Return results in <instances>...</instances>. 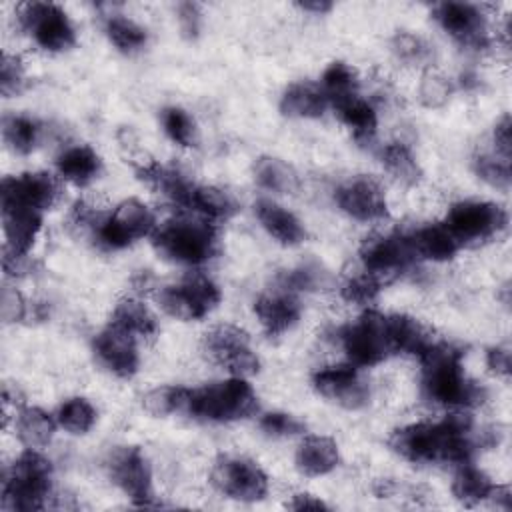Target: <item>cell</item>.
<instances>
[{"mask_svg":"<svg viewBox=\"0 0 512 512\" xmlns=\"http://www.w3.org/2000/svg\"><path fill=\"white\" fill-rule=\"evenodd\" d=\"M390 448L408 462L466 464L478 450L468 416L452 414L442 422H418L394 430Z\"/></svg>","mask_w":512,"mask_h":512,"instance_id":"6da1fadb","label":"cell"},{"mask_svg":"<svg viewBox=\"0 0 512 512\" xmlns=\"http://www.w3.org/2000/svg\"><path fill=\"white\" fill-rule=\"evenodd\" d=\"M424 396L440 406L470 408L486 398V390L462 368V352L446 342H432L420 356Z\"/></svg>","mask_w":512,"mask_h":512,"instance_id":"7a4b0ae2","label":"cell"},{"mask_svg":"<svg viewBox=\"0 0 512 512\" xmlns=\"http://www.w3.org/2000/svg\"><path fill=\"white\" fill-rule=\"evenodd\" d=\"M152 244L166 260L196 266L216 252V230L206 218L180 216L154 228Z\"/></svg>","mask_w":512,"mask_h":512,"instance_id":"3957f363","label":"cell"},{"mask_svg":"<svg viewBox=\"0 0 512 512\" xmlns=\"http://www.w3.org/2000/svg\"><path fill=\"white\" fill-rule=\"evenodd\" d=\"M52 464L34 448L22 452L4 472L2 508L12 512H34L46 506L50 494Z\"/></svg>","mask_w":512,"mask_h":512,"instance_id":"277c9868","label":"cell"},{"mask_svg":"<svg viewBox=\"0 0 512 512\" xmlns=\"http://www.w3.org/2000/svg\"><path fill=\"white\" fill-rule=\"evenodd\" d=\"M258 408L252 386L234 376L224 382H212L196 390H188L184 410L200 420L208 422H232L254 414Z\"/></svg>","mask_w":512,"mask_h":512,"instance_id":"5b68a950","label":"cell"},{"mask_svg":"<svg viewBox=\"0 0 512 512\" xmlns=\"http://www.w3.org/2000/svg\"><path fill=\"white\" fill-rule=\"evenodd\" d=\"M156 220L152 210L138 198L122 200L104 220L94 224V238L108 250H122L152 234Z\"/></svg>","mask_w":512,"mask_h":512,"instance_id":"8992f818","label":"cell"},{"mask_svg":"<svg viewBox=\"0 0 512 512\" xmlns=\"http://www.w3.org/2000/svg\"><path fill=\"white\" fill-rule=\"evenodd\" d=\"M444 224L460 246L478 244L500 234L508 224V214L494 202L464 200L450 208Z\"/></svg>","mask_w":512,"mask_h":512,"instance_id":"52a82bcc","label":"cell"},{"mask_svg":"<svg viewBox=\"0 0 512 512\" xmlns=\"http://www.w3.org/2000/svg\"><path fill=\"white\" fill-rule=\"evenodd\" d=\"M156 300L172 318L192 322L204 318L218 306L220 290L208 276L190 274L180 284L164 286Z\"/></svg>","mask_w":512,"mask_h":512,"instance_id":"ba28073f","label":"cell"},{"mask_svg":"<svg viewBox=\"0 0 512 512\" xmlns=\"http://www.w3.org/2000/svg\"><path fill=\"white\" fill-rule=\"evenodd\" d=\"M340 342L354 366H374L382 362L388 354H392L386 314L366 310L354 324L342 328Z\"/></svg>","mask_w":512,"mask_h":512,"instance_id":"9c48e42d","label":"cell"},{"mask_svg":"<svg viewBox=\"0 0 512 512\" xmlns=\"http://www.w3.org/2000/svg\"><path fill=\"white\" fill-rule=\"evenodd\" d=\"M416 254L412 250L408 234H386L366 238L360 246V264L366 274H370L380 284H388L404 270L412 266Z\"/></svg>","mask_w":512,"mask_h":512,"instance_id":"30bf717a","label":"cell"},{"mask_svg":"<svg viewBox=\"0 0 512 512\" xmlns=\"http://www.w3.org/2000/svg\"><path fill=\"white\" fill-rule=\"evenodd\" d=\"M22 28L48 52H62L74 46L76 32L68 14L52 2H30L20 10Z\"/></svg>","mask_w":512,"mask_h":512,"instance_id":"8fae6325","label":"cell"},{"mask_svg":"<svg viewBox=\"0 0 512 512\" xmlns=\"http://www.w3.org/2000/svg\"><path fill=\"white\" fill-rule=\"evenodd\" d=\"M210 480L218 492L240 502H258L268 494L266 472L248 458H218L210 472Z\"/></svg>","mask_w":512,"mask_h":512,"instance_id":"7c38bea8","label":"cell"},{"mask_svg":"<svg viewBox=\"0 0 512 512\" xmlns=\"http://www.w3.org/2000/svg\"><path fill=\"white\" fill-rule=\"evenodd\" d=\"M204 350L214 362L224 366L234 376L246 378L256 374L260 368L258 356L252 352L246 332L232 324H220L210 330L204 338Z\"/></svg>","mask_w":512,"mask_h":512,"instance_id":"4fadbf2b","label":"cell"},{"mask_svg":"<svg viewBox=\"0 0 512 512\" xmlns=\"http://www.w3.org/2000/svg\"><path fill=\"white\" fill-rule=\"evenodd\" d=\"M114 484L140 508L152 504V472L146 456L136 446H120L108 460Z\"/></svg>","mask_w":512,"mask_h":512,"instance_id":"5bb4252c","label":"cell"},{"mask_svg":"<svg viewBox=\"0 0 512 512\" xmlns=\"http://www.w3.org/2000/svg\"><path fill=\"white\" fill-rule=\"evenodd\" d=\"M434 18L462 46L472 50L488 46L486 18L478 6L468 2H440L434 6Z\"/></svg>","mask_w":512,"mask_h":512,"instance_id":"9a60e30c","label":"cell"},{"mask_svg":"<svg viewBox=\"0 0 512 512\" xmlns=\"http://www.w3.org/2000/svg\"><path fill=\"white\" fill-rule=\"evenodd\" d=\"M56 200V182L46 172L6 176L0 184V208L48 210Z\"/></svg>","mask_w":512,"mask_h":512,"instance_id":"2e32d148","label":"cell"},{"mask_svg":"<svg viewBox=\"0 0 512 512\" xmlns=\"http://www.w3.org/2000/svg\"><path fill=\"white\" fill-rule=\"evenodd\" d=\"M336 204L350 218L360 222H378L388 216L386 194L374 178L358 176L336 188Z\"/></svg>","mask_w":512,"mask_h":512,"instance_id":"e0dca14e","label":"cell"},{"mask_svg":"<svg viewBox=\"0 0 512 512\" xmlns=\"http://www.w3.org/2000/svg\"><path fill=\"white\" fill-rule=\"evenodd\" d=\"M312 384L322 396L338 402L340 406H344L348 410H358V408L366 406L368 398H370V390L360 380L358 370L352 362L324 366V368L316 370L312 376Z\"/></svg>","mask_w":512,"mask_h":512,"instance_id":"ac0fdd59","label":"cell"},{"mask_svg":"<svg viewBox=\"0 0 512 512\" xmlns=\"http://www.w3.org/2000/svg\"><path fill=\"white\" fill-rule=\"evenodd\" d=\"M94 354L98 362L118 378H132L140 364L136 336L114 324H108L96 334Z\"/></svg>","mask_w":512,"mask_h":512,"instance_id":"d6986e66","label":"cell"},{"mask_svg":"<svg viewBox=\"0 0 512 512\" xmlns=\"http://www.w3.org/2000/svg\"><path fill=\"white\" fill-rule=\"evenodd\" d=\"M2 228L6 236L4 254L14 258H26L42 226V212L30 208H0Z\"/></svg>","mask_w":512,"mask_h":512,"instance_id":"ffe728a7","label":"cell"},{"mask_svg":"<svg viewBox=\"0 0 512 512\" xmlns=\"http://www.w3.org/2000/svg\"><path fill=\"white\" fill-rule=\"evenodd\" d=\"M254 312L268 336H280L298 324L302 306L290 292H276L260 296Z\"/></svg>","mask_w":512,"mask_h":512,"instance_id":"44dd1931","label":"cell"},{"mask_svg":"<svg viewBox=\"0 0 512 512\" xmlns=\"http://www.w3.org/2000/svg\"><path fill=\"white\" fill-rule=\"evenodd\" d=\"M254 214L262 228L284 246H296L306 238L302 222L290 210L272 200H258L254 204Z\"/></svg>","mask_w":512,"mask_h":512,"instance_id":"7402d4cb","label":"cell"},{"mask_svg":"<svg viewBox=\"0 0 512 512\" xmlns=\"http://www.w3.org/2000/svg\"><path fill=\"white\" fill-rule=\"evenodd\" d=\"M386 328L392 354H410L420 358L432 344L428 330L412 316L386 314Z\"/></svg>","mask_w":512,"mask_h":512,"instance_id":"603a6c76","label":"cell"},{"mask_svg":"<svg viewBox=\"0 0 512 512\" xmlns=\"http://www.w3.org/2000/svg\"><path fill=\"white\" fill-rule=\"evenodd\" d=\"M408 238L416 258L444 262L450 260L460 250L458 240L452 236L444 222L420 226L412 234H408Z\"/></svg>","mask_w":512,"mask_h":512,"instance_id":"cb8c5ba5","label":"cell"},{"mask_svg":"<svg viewBox=\"0 0 512 512\" xmlns=\"http://www.w3.org/2000/svg\"><path fill=\"white\" fill-rule=\"evenodd\" d=\"M338 444L328 436H306L296 450V468L306 476H324L338 466Z\"/></svg>","mask_w":512,"mask_h":512,"instance_id":"d4e9b609","label":"cell"},{"mask_svg":"<svg viewBox=\"0 0 512 512\" xmlns=\"http://www.w3.org/2000/svg\"><path fill=\"white\" fill-rule=\"evenodd\" d=\"M328 98L320 86L296 82L288 86L280 98V110L292 118H320L326 112Z\"/></svg>","mask_w":512,"mask_h":512,"instance_id":"484cf974","label":"cell"},{"mask_svg":"<svg viewBox=\"0 0 512 512\" xmlns=\"http://www.w3.org/2000/svg\"><path fill=\"white\" fill-rule=\"evenodd\" d=\"M184 210H190V212L198 214L200 218L216 222V220L230 218L236 210V204L220 188L192 184V188L188 192V198H186V204H184Z\"/></svg>","mask_w":512,"mask_h":512,"instance_id":"4316f807","label":"cell"},{"mask_svg":"<svg viewBox=\"0 0 512 512\" xmlns=\"http://www.w3.org/2000/svg\"><path fill=\"white\" fill-rule=\"evenodd\" d=\"M338 118L344 126H348L356 140H372L376 134V110L370 102L360 98L358 94H352L348 98H342L332 104Z\"/></svg>","mask_w":512,"mask_h":512,"instance_id":"83f0119b","label":"cell"},{"mask_svg":"<svg viewBox=\"0 0 512 512\" xmlns=\"http://www.w3.org/2000/svg\"><path fill=\"white\" fill-rule=\"evenodd\" d=\"M56 168L64 180L76 186H86L98 176L100 158L90 146H72L58 156Z\"/></svg>","mask_w":512,"mask_h":512,"instance_id":"f1b7e54d","label":"cell"},{"mask_svg":"<svg viewBox=\"0 0 512 512\" xmlns=\"http://www.w3.org/2000/svg\"><path fill=\"white\" fill-rule=\"evenodd\" d=\"M14 428L28 448H40L52 440L56 422L38 406H20L14 418Z\"/></svg>","mask_w":512,"mask_h":512,"instance_id":"f546056e","label":"cell"},{"mask_svg":"<svg viewBox=\"0 0 512 512\" xmlns=\"http://www.w3.org/2000/svg\"><path fill=\"white\" fill-rule=\"evenodd\" d=\"M110 324L130 332L136 338H150L158 332V324L154 314L134 298H124L116 304Z\"/></svg>","mask_w":512,"mask_h":512,"instance_id":"4dcf8cb0","label":"cell"},{"mask_svg":"<svg viewBox=\"0 0 512 512\" xmlns=\"http://www.w3.org/2000/svg\"><path fill=\"white\" fill-rule=\"evenodd\" d=\"M254 178L262 188L278 194H292L298 188V174L294 168L274 156H262L256 160Z\"/></svg>","mask_w":512,"mask_h":512,"instance_id":"1f68e13d","label":"cell"},{"mask_svg":"<svg viewBox=\"0 0 512 512\" xmlns=\"http://www.w3.org/2000/svg\"><path fill=\"white\" fill-rule=\"evenodd\" d=\"M492 488L494 484L490 482V478L470 462L460 464V470L452 480L454 498L466 506H474L482 500H488Z\"/></svg>","mask_w":512,"mask_h":512,"instance_id":"d6a6232c","label":"cell"},{"mask_svg":"<svg viewBox=\"0 0 512 512\" xmlns=\"http://www.w3.org/2000/svg\"><path fill=\"white\" fill-rule=\"evenodd\" d=\"M380 158H382V164L384 168L396 178L400 180L402 184H418L420 178H422V170L414 158V154L410 152L408 146L400 144V142H392V144H386L380 152Z\"/></svg>","mask_w":512,"mask_h":512,"instance_id":"836d02e7","label":"cell"},{"mask_svg":"<svg viewBox=\"0 0 512 512\" xmlns=\"http://www.w3.org/2000/svg\"><path fill=\"white\" fill-rule=\"evenodd\" d=\"M330 274L326 268L314 262L300 264L292 270H286L280 274V286L284 292H316L324 290L330 284Z\"/></svg>","mask_w":512,"mask_h":512,"instance_id":"e575fe53","label":"cell"},{"mask_svg":"<svg viewBox=\"0 0 512 512\" xmlns=\"http://www.w3.org/2000/svg\"><path fill=\"white\" fill-rule=\"evenodd\" d=\"M104 30L108 40L124 54L138 52L146 46V38H148L146 30L126 16H120V14L110 16L104 24Z\"/></svg>","mask_w":512,"mask_h":512,"instance_id":"d590c367","label":"cell"},{"mask_svg":"<svg viewBox=\"0 0 512 512\" xmlns=\"http://www.w3.org/2000/svg\"><path fill=\"white\" fill-rule=\"evenodd\" d=\"M322 92L328 98V104H334L342 98L358 94V76L352 66L346 62H332L322 74Z\"/></svg>","mask_w":512,"mask_h":512,"instance_id":"8d00e7d4","label":"cell"},{"mask_svg":"<svg viewBox=\"0 0 512 512\" xmlns=\"http://www.w3.org/2000/svg\"><path fill=\"white\" fill-rule=\"evenodd\" d=\"M56 420L70 434H86L96 422V410L86 398L74 396L62 402Z\"/></svg>","mask_w":512,"mask_h":512,"instance_id":"74e56055","label":"cell"},{"mask_svg":"<svg viewBox=\"0 0 512 512\" xmlns=\"http://www.w3.org/2000/svg\"><path fill=\"white\" fill-rule=\"evenodd\" d=\"M188 388L182 386H158L142 396V406L152 416H168L176 410H184Z\"/></svg>","mask_w":512,"mask_h":512,"instance_id":"f35d334b","label":"cell"},{"mask_svg":"<svg viewBox=\"0 0 512 512\" xmlns=\"http://www.w3.org/2000/svg\"><path fill=\"white\" fill-rule=\"evenodd\" d=\"M4 140L16 154H28L38 142V126L26 116H6L2 124Z\"/></svg>","mask_w":512,"mask_h":512,"instance_id":"ab89813d","label":"cell"},{"mask_svg":"<svg viewBox=\"0 0 512 512\" xmlns=\"http://www.w3.org/2000/svg\"><path fill=\"white\" fill-rule=\"evenodd\" d=\"M160 122H162V128L166 132V136L176 142L178 146H194L196 142V126H194V120L192 116L178 108V106H168L160 112Z\"/></svg>","mask_w":512,"mask_h":512,"instance_id":"60d3db41","label":"cell"},{"mask_svg":"<svg viewBox=\"0 0 512 512\" xmlns=\"http://www.w3.org/2000/svg\"><path fill=\"white\" fill-rule=\"evenodd\" d=\"M392 52L406 64H428L434 58L432 46L416 34L398 32L392 40Z\"/></svg>","mask_w":512,"mask_h":512,"instance_id":"b9f144b4","label":"cell"},{"mask_svg":"<svg viewBox=\"0 0 512 512\" xmlns=\"http://www.w3.org/2000/svg\"><path fill=\"white\" fill-rule=\"evenodd\" d=\"M474 170L490 186L500 188V190H508L510 180H512L510 160H506L502 156L496 158V156H490V154H480L474 160Z\"/></svg>","mask_w":512,"mask_h":512,"instance_id":"7bdbcfd3","label":"cell"},{"mask_svg":"<svg viewBox=\"0 0 512 512\" xmlns=\"http://www.w3.org/2000/svg\"><path fill=\"white\" fill-rule=\"evenodd\" d=\"M380 288L382 284L362 270L360 274L346 276V280L340 286V294L344 300L352 304H370L376 300Z\"/></svg>","mask_w":512,"mask_h":512,"instance_id":"ee69618b","label":"cell"},{"mask_svg":"<svg viewBox=\"0 0 512 512\" xmlns=\"http://www.w3.org/2000/svg\"><path fill=\"white\" fill-rule=\"evenodd\" d=\"M452 96V84L438 72H426L418 86V98L426 108H442Z\"/></svg>","mask_w":512,"mask_h":512,"instance_id":"f6af8a7d","label":"cell"},{"mask_svg":"<svg viewBox=\"0 0 512 512\" xmlns=\"http://www.w3.org/2000/svg\"><path fill=\"white\" fill-rule=\"evenodd\" d=\"M260 428L262 432H266L268 436H276V438H284V436H296L304 432V422L298 420L292 414L286 412H268L260 418Z\"/></svg>","mask_w":512,"mask_h":512,"instance_id":"bcb514c9","label":"cell"},{"mask_svg":"<svg viewBox=\"0 0 512 512\" xmlns=\"http://www.w3.org/2000/svg\"><path fill=\"white\" fill-rule=\"evenodd\" d=\"M24 84V68L16 56L4 54L0 62V88L6 98L18 94Z\"/></svg>","mask_w":512,"mask_h":512,"instance_id":"7dc6e473","label":"cell"},{"mask_svg":"<svg viewBox=\"0 0 512 512\" xmlns=\"http://www.w3.org/2000/svg\"><path fill=\"white\" fill-rule=\"evenodd\" d=\"M0 302H2L0 310H2L4 322H8V324L10 322H20L26 316V300L16 288L4 286Z\"/></svg>","mask_w":512,"mask_h":512,"instance_id":"c3c4849f","label":"cell"},{"mask_svg":"<svg viewBox=\"0 0 512 512\" xmlns=\"http://www.w3.org/2000/svg\"><path fill=\"white\" fill-rule=\"evenodd\" d=\"M178 22L186 38H196L200 34V24H202V14L198 4L194 2L178 4Z\"/></svg>","mask_w":512,"mask_h":512,"instance_id":"681fc988","label":"cell"},{"mask_svg":"<svg viewBox=\"0 0 512 512\" xmlns=\"http://www.w3.org/2000/svg\"><path fill=\"white\" fill-rule=\"evenodd\" d=\"M492 136H494V146H496L498 156L510 160V156H512V122H510L508 114H504L496 122Z\"/></svg>","mask_w":512,"mask_h":512,"instance_id":"f907efd6","label":"cell"},{"mask_svg":"<svg viewBox=\"0 0 512 512\" xmlns=\"http://www.w3.org/2000/svg\"><path fill=\"white\" fill-rule=\"evenodd\" d=\"M486 364L494 374L508 376L510 374V352H508V348H502V346L490 348L488 354H486Z\"/></svg>","mask_w":512,"mask_h":512,"instance_id":"816d5d0a","label":"cell"},{"mask_svg":"<svg viewBox=\"0 0 512 512\" xmlns=\"http://www.w3.org/2000/svg\"><path fill=\"white\" fill-rule=\"evenodd\" d=\"M288 506L292 510H328V506L312 494H296Z\"/></svg>","mask_w":512,"mask_h":512,"instance_id":"f5cc1de1","label":"cell"},{"mask_svg":"<svg viewBox=\"0 0 512 512\" xmlns=\"http://www.w3.org/2000/svg\"><path fill=\"white\" fill-rule=\"evenodd\" d=\"M488 498H492L498 506H502V508H506V510L512 506V494H510V488H508V486H494Z\"/></svg>","mask_w":512,"mask_h":512,"instance_id":"db71d44e","label":"cell"},{"mask_svg":"<svg viewBox=\"0 0 512 512\" xmlns=\"http://www.w3.org/2000/svg\"><path fill=\"white\" fill-rule=\"evenodd\" d=\"M298 8H302L304 12L324 14V12L332 10V2H328V0H306V2H298Z\"/></svg>","mask_w":512,"mask_h":512,"instance_id":"11a10c76","label":"cell"}]
</instances>
